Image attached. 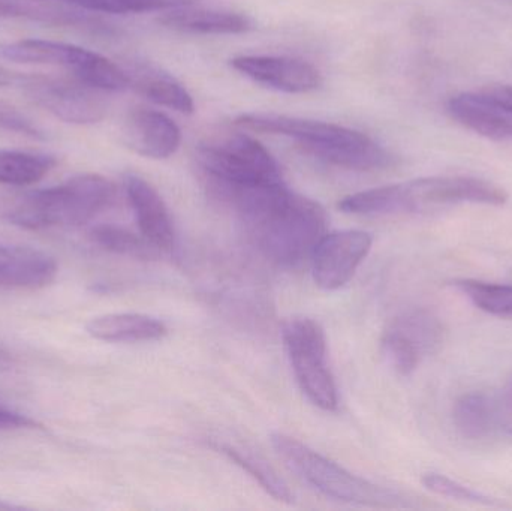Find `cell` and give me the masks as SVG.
Segmentation results:
<instances>
[{
	"label": "cell",
	"mask_w": 512,
	"mask_h": 511,
	"mask_svg": "<svg viewBox=\"0 0 512 511\" xmlns=\"http://www.w3.org/2000/svg\"><path fill=\"white\" fill-rule=\"evenodd\" d=\"M213 195L239 216L259 251L280 266H297L312 255L327 228L321 204L295 194L285 182L219 186Z\"/></svg>",
	"instance_id": "6da1fadb"
},
{
	"label": "cell",
	"mask_w": 512,
	"mask_h": 511,
	"mask_svg": "<svg viewBox=\"0 0 512 511\" xmlns=\"http://www.w3.org/2000/svg\"><path fill=\"white\" fill-rule=\"evenodd\" d=\"M234 123L246 131L294 140L307 155L346 170H385L396 161L369 135L336 123L274 113L240 114Z\"/></svg>",
	"instance_id": "7a4b0ae2"
},
{
	"label": "cell",
	"mask_w": 512,
	"mask_h": 511,
	"mask_svg": "<svg viewBox=\"0 0 512 511\" xmlns=\"http://www.w3.org/2000/svg\"><path fill=\"white\" fill-rule=\"evenodd\" d=\"M508 192L489 180L469 176H435L379 186L348 195L339 209L349 215L379 216L423 213L456 204L504 206Z\"/></svg>",
	"instance_id": "3957f363"
},
{
	"label": "cell",
	"mask_w": 512,
	"mask_h": 511,
	"mask_svg": "<svg viewBox=\"0 0 512 511\" xmlns=\"http://www.w3.org/2000/svg\"><path fill=\"white\" fill-rule=\"evenodd\" d=\"M116 186L99 174H80L53 188L30 192L6 213V219L26 230L80 227L113 204Z\"/></svg>",
	"instance_id": "277c9868"
},
{
	"label": "cell",
	"mask_w": 512,
	"mask_h": 511,
	"mask_svg": "<svg viewBox=\"0 0 512 511\" xmlns=\"http://www.w3.org/2000/svg\"><path fill=\"white\" fill-rule=\"evenodd\" d=\"M271 444L286 467L304 483L325 497L360 506L399 509L408 507V498L393 489L367 482L346 471L336 462L319 455L301 441L285 434L271 435Z\"/></svg>",
	"instance_id": "5b68a950"
},
{
	"label": "cell",
	"mask_w": 512,
	"mask_h": 511,
	"mask_svg": "<svg viewBox=\"0 0 512 511\" xmlns=\"http://www.w3.org/2000/svg\"><path fill=\"white\" fill-rule=\"evenodd\" d=\"M197 164L209 188L283 182L276 159L246 134L225 135L201 144Z\"/></svg>",
	"instance_id": "8992f818"
},
{
	"label": "cell",
	"mask_w": 512,
	"mask_h": 511,
	"mask_svg": "<svg viewBox=\"0 0 512 511\" xmlns=\"http://www.w3.org/2000/svg\"><path fill=\"white\" fill-rule=\"evenodd\" d=\"M283 345L298 386L312 404L324 411H336L337 387L327 362L324 329L310 318H292L283 326Z\"/></svg>",
	"instance_id": "52a82bcc"
},
{
	"label": "cell",
	"mask_w": 512,
	"mask_h": 511,
	"mask_svg": "<svg viewBox=\"0 0 512 511\" xmlns=\"http://www.w3.org/2000/svg\"><path fill=\"white\" fill-rule=\"evenodd\" d=\"M17 81L30 101L63 122L92 125L101 122L107 114V102L99 93L101 90L80 81L71 83L42 75H29Z\"/></svg>",
	"instance_id": "ba28073f"
},
{
	"label": "cell",
	"mask_w": 512,
	"mask_h": 511,
	"mask_svg": "<svg viewBox=\"0 0 512 511\" xmlns=\"http://www.w3.org/2000/svg\"><path fill=\"white\" fill-rule=\"evenodd\" d=\"M373 239L361 230L334 231L324 234L312 255V273L322 290H339L351 281L372 249Z\"/></svg>",
	"instance_id": "9c48e42d"
},
{
	"label": "cell",
	"mask_w": 512,
	"mask_h": 511,
	"mask_svg": "<svg viewBox=\"0 0 512 511\" xmlns=\"http://www.w3.org/2000/svg\"><path fill=\"white\" fill-rule=\"evenodd\" d=\"M231 66L255 83L285 93H309L324 83L318 68L286 56H237Z\"/></svg>",
	"instance_id": "30bf717a"
},
{
	"label": "cell",
	"mask_w": 512,
	"mask_h": 511,
	"mask_svg": "<svg viewBox=\"0 0 512 511\" xmlns=\"http://www.w3.org/2000/svg\"><path fill=\"white\" fill-rule=\"evenodd\" d=\"M123 143L144 158L167 159L179 150L182 131L161 111L135 108L123 123Z\"/></svg>",
	"instance_id": "8fae6325"
},
{
	"label": "cell",
	"mask_w": 512,
	"mask_h": 511,
	"mask_svg": "<svg viewBox=\"0 0 512 511\" xmlns=\"http://www.w3.org/2000/svg\"><path fill=\"white\" fill-rule=\"evenodd\" d=\"M125 191L141 236L161 252L173 251L176 248V231L167 204L159 192L137 174H126Z\"/></svg>",
	"instance_id": "7c38bea8"
},
{
	"label": "cell",
	"mask_w": 512,
	"mask_h": 511,
	"mask_svg": "<svg viewBox=\"0 0 512 511\" xmlns=\"http://www.w3.org/2000/svg\"><path fill=\"white\" fill-rule=\"evenodd\" d=\"M56 260L38 249L0 243V288L36 290L56 279Z\"/></svg>",
	"instance_id": "4fadbf2b"
},
{
	"label": "cell",
	"mask_w": 512,
	"mask_h": 511,
	"mask_svg": "<svg viewBox=\"0 0 512 511\" xmlns=\"http://www.w3.org/2000/svg\"><path fill=\"white\" fill-rule=\"evenodd\" d=\"M451 117L469 131L495 141H512V114L486 101L478 92H463L447 102Z\"/></svg>",
	"instance_id": "5bb4252c"
},
{
	"label": "cell",
	"mask_w": 512,
	"mask_h": 511,
	"mask_svg": "<svg viewBox=\"0 0 512 511\" xmlns=\"http://www.w3.org/2000/svg\"><path fill=\"white\" fill-rule=\"evenodd\" d=\"M159 23L177 32L198 35H239L254 27L251 18L239 12L194 8L192 3L165 11Z\"/></svg>",
	"instance_id": "9a60e30c"
},
{
	"label": "cell",
	"mask_w": 512,
	"mask_h": 511,
	"mask_svg": "<svg viewBox=\"0 0 512 511\" xmlns=\"http://www.w3.org/2000/svg\"><path fill=\"white\" fill-rule=\"evenodd\" d=\"M92 338L111 344L158 341L167 335V326L158 318L144 314H107L86 324Z\"/></svg>",
	"instance_id": "2e32d148"
},
{
	"label": "cell",
	"mask_w": 512,
	"mask_h": 511,
	"mask_svg": "<svg viewBox=\"0 0 512 511\" xmlns=\"http://www.w3.org/2000/svg\"><path fill=\"white\" fill-rule=\"evenodd\" d=\"M90 50L65 44V42L45 41V39H21L0 45V56L17 63L62 66L72 74L83 65Z\"/></svg>",
	"instance_id": "e0dca14e"
},
{
	"label": "cell",
	"mask_w": 512,
	"mask_h": 511,
	"mask_svg": "<svg viewBox=\"0 0 512 511\" xmlns=\"http://www.w3.org/2000/svg\"><path fill=\"white\" fill-rule=\"evenodd\" d=\"M131 87L153 104L162 105L182 114H192L195 102L191 93L173 75L156 66L144 65L129 74Z\"/></svg>",
	"instance_id": "ac0fdd59"
},
{
	"label": "cell",
	"mask_w": 512,
	"mask_h": 511,
	"mask_svg": "<svg viewBox=\"0 0 512 511\" xmlns=\"http://www.w3.org/2000/svg\"><path fill=\"white\" fill-rule=\"evenodd\" d=\"M453 420L463 438L484 440L498 428L495 398L478 392L460 396L454 404Z\"/></svg>",
	"instance_id": "d6986e66"
},
{
	"label": "cell",
	"mask_w": 512,
	"mask_h": 511,
	"mask_svg": "<svg viewBox=\"0 0 512 511\" xmlns=\"http://www.w3.org/2000/svg\"><path fill=\"white\" fill-rule=\"evenodd\" d=\"M219 450H222V453H225L234 464L243 468L274 500L286 504L294 503V495L285 480L259 453L249 447L236 446V444H222Z\"/></svg>",
	"instance_id": "ffe728a7"
},
{
	"label": "cell",
	"mask_w": 512,
	"mask_h": 511,
	"mask_svg": "<svg viewBox=\"0 0 512 511\" xmlns=\"http://www.w3.org/2000/svg\"><path fill=\"white\" fill-rule=\"evenodd\" d=\"M56 165L57 159L44 153L0 150V183L8 186L35 185Z\"/></svg>",
	"instance_id": "44dd1931"
},
{
	"label": "cell",
	"mask_w": 512,
	"mask_h": 511,
	"mask_svg": "<svg viewBox=\"0 0 512 511\" xmlns=\"http://www.w3.org/2000/svg\"><path fill=\"white\" fill-rule=\"evenodd\" d=\"M90 237L105 251L138 258V260H153L161 252L146 237L137 236L125 228L114 227V225H99L93 228Z\"/></svg>",
	"instance_id": "7402d4cb"
},
{
	"label": "cell",
	"mask_w": 512,
	"mask_h": 511,
	"mask_svg": "<svg viewBox=\"0 0 512 511\" xmlns=\"http://www.w3.org/2000/svg\"><path fill=\"white\" fill-rule=\"evenodd\" d=\"M454 287L465 294L478 309L495 317L512 318V285L459 279Z\"/></svg>",
	"instance_id": "603a6c76"
},
{
	"label": "cell",
	"mask_w": 512,
	"mask_h": 511,
	"mask_svg": "<svg viewBox=\"0 0 512 511\" xmlns=\"http://www.w3.org/2000/svg\"><path fill=\"white\" fill-rule=\"evenodd\" d=\"M391 327L411 339L424 356L438 350L444 341V327L430 312H406L397 318Z\"/></svg>",
	"instance_id": "cb8c5ba5"
},
{
	"label": "cell",
	"mask_w": 512,
	"mask_h": 511,
	"mask_svg": "<svg viewBox=\"0 0 512 511\" xmlns=\"http://www.w3.org/2000/svg\"><path fill=\"white\" fill-rule=\"evenodd\" d=\"M84 11L101 14H143V12L170 11L191 5V0H53Z\"/></svg>",
	"instance_id": "d4e9b609"
},
{
	"label": "cell",
	"mask_w": 512,
	"mask_h": 511,
	"mask_svg": "<svg viewBox=\"0 0 512 511\" xmlns=\"http://www.w3.org/2000/svg\"><path fill=\"white\" fill-rule=\"evenodd\" d=\"M381 348L388 365L403 377L411 375L424 356L411 339L406 338L403 333L393 327H390L382 336Z\"/></svg>",
	"instance_id": "484cf974"
},
{
	"label": "cell",
	"mask_w": 512,
	"mask_h": 511,
	"mask_svg": "<svg viewBox=\"0 0 512 511\" xmlns=\"http://www.w3.org/2000/svg\"><path fill=\"white\" fill-rule=\"evenodd\" d=\"M421 483L427 491L439 497L450 498V500L463 501V503L486 504L493 506L495 500L438 473H427L421 477Z\"/></svg>",
	"instance_id": "4316f807"
},
{
	"label": "cell",
	"mask_w": 512,
	"mask_h": 511,
	"mask_svg": "<svg viewBox=\"0 0 512 511\" xmlns=\"http://www.w3.org/2000/svg\"><path fill=\"white\" fill-rule=\"evenodd\" d=\"M20 17L59 24L62 20V9L44 6L41 3L35 5L23 0H0V20Z\"/></svg>",
	"instance_id": "83f0119b"
},
{
	"label": "cell",
	"mask_w": 512,
	"mask_h": 511,
	"mask_svg": "<svg viewBox=\"0 0 512 511\" xmlns=\"http://www.w3.org/2000/svg\"><path fill=\"white\" fill-rule=\"evenodd\" d=\"M0 128L5 131L15 132V134L26 135V137L44 140L45 134L39 126H36L32 120L27 119L23 114L12 108L2 107L0 105Z\"/></svg>",
	"instance_id": "f1b7e54d"
},
{
	"label": "cell",
	"mask_w": 512,
	"mask_h": 511,
	"mask_svg": "<svg viewBox=\"0 0 512 511\" xmlns=\"http://www.w3.org/2000/svg\"><path fill=\"white\" fill-rule=\"evenodd\" d=\"M495 408L498 428L505 434L512 435V378L496 396Z\"/></svg>",
	"instance_id": "f546056e"
},
{
	"label": "cell",
	"mask_w": 512,
	"mask_h": 511,
	"mask_svg": "<svg viewBox=\"0 0 512 511\" xmlns=\"http://www.w3.org/2000/svg\"><path fill=\"white\" fill-rule=\"evenodd\" d=\"M486 101L492 102L501 110L512 114V86L510 84H493L477 90Z\"/></svg>",
	"instance_id": "4dcf8cb0"
},
{
	"label": "cell",
	"mask_w": 512,
	"mask_h": 511,
	"mask_svg": "<svg viewBox=\"0 0 512 511\" xmlns=\"http://www.w3.org/2000/svg\"><path fill=\"white\" fill-rule=\"evenodd\" d=\"M42 428L36 420L23 414L15 413L9 408L0 405V431H12V429H39Z\"/></svg>",
	"instance_id": "1f68e13d"
},
{
	"label": "cell",
	"mask_w": 512,
	"mask_h": 511,
	"mask_svg": "<svg viewBox=\"0 0 512 511\" xmlns=\"http://www.w3.org/2000/svg\"><path fill=\"white\" fill-rule=\"evenodd\" d=\"M14 81H17V77H14L12 72H9L8 69L0 66V87L9 86V84L14 83Z\"/></svg>",
	"instance_id": "d6a6232c"
},
{
	"label": "cell",
	"mask_w": 512,
	"mask_h": 511,
	"mask_svg": "<svg viewBox=\"0 0 512 511\" xmlns=\"http://www.w3.org/2000/svg\"><path fill=\"white\" fill-rule=\"evenodd\" d=\"M12 356L8 353V351L3 350L2 347H0V366L2 365H9V363H12Z\"/></svg>",
	"instance_id": "836d02e7"
},
{
	"label": "cell",
	"mask_w": 512,
	"mask_h": 511,
	"mask_svg": "<svg viewBox=\"0 0 512 511\" xmlns=\"http://www.w3.org/2000/svg\"><path fill=\"white\" fill-rule=\"evenodd\" d=\"M21 509H23V507L14 506V504L5 503V501H0V511H5V510H21Z\"/></svg>",
	"instance_id": "e575fe53"
}]
</instances>
